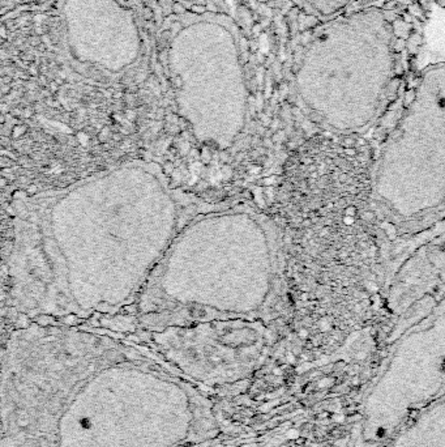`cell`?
<instances>
[{
  "label": "cell",
  "instance_id": "obj_1",
  "mask_svg": "<svg viewBox=\"0 0 445 447\" xmlns=\"http://www.w3.org/2000/svg\"><path fill=\"white\" fill-rule=\"evenodd\" d=\"M78 215L75 225L42 191L12 200L9 250L4 254L11 306L28 318H87L130 310L183 228L234 203L178 190L158 164L135 160L64 187ZM77 314V318H78Z\"/></svg>",
  "mask_w": 445,
  "mask_h": 447
},
{
  "label": "cell",
  "instance_id": "obj_2",
  "mask_svg": "<svg viewBox=\"0 0 445 447\" xmlns=\"http://www.w3.org/2000/svg\"><path fill=\"white\" fill-rule=\"evenodd\" d=\"M274 223L247 203H231L185 225L154 271L177 281L147 280L127 311L147 330L216 319L259 320L280 294Z\"/></svg>",
  "mask_w": 445,
  "mask_h": 447
},
{
  "label": "cell",
  "instance_id": "obj_3",
  "mask_svg": "<svg viewBox=\"0 0 445 447\" xmlns=\"http://www.w3.org/2000/svg\"><path fill=\"white\" fill-rule=\"evenodd\" d=\"M411 29L385 7L351 9L321 24L295 72L303 104L324 120L370 122L398 89Z\"/></svg>",
  "mask_w": 445,
  "mask_h": 447
},
{
  "label": "cell",
  "instance_id": "obj_4",
  "mask_svg": "<svg viewBox=\"0 0 445 447\" xmlns=\"http://www.w3.org/2000/svg\"><path fill=\"white\" fill-rule=\"evenodd\" d=\"M356 0H303L307 12L323 23L333 20L350 11Z\"/></svg>",
  "mask_w": 445,
  "mask_h": 447
},
{
  "label": "cell",
  "instance_id": "obj_5",
  "mask_svg": "<svg viewBox=\"0 0 445 447\" xmlns=\"http://www.w3.org/2000/svg\"><path fill=\"white\" fill-rule=\"evenodd\" d=\"M434 2L437 4V6L445 9V0H434Z\"/></svg>",
  "mask_w": 445,
  "mask_h": 447
}]
</instances>
